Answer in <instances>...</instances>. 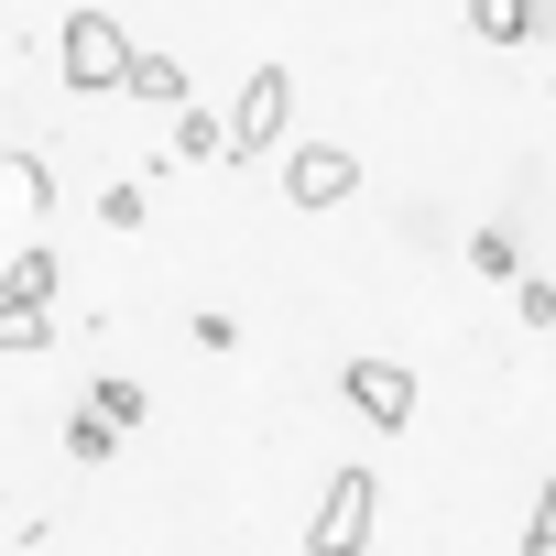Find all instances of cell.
<instances>
[{
  "label": "cell",
  "mask_w": 556,
  "mask_h": 556,
  "mask_svg": "<svg viewBox=\"0 0 556 556\" xmlns=\"http://www.w3.org/2000/svg\"><path fill=\"white\" fill-rule=\"evenodd\" d=\"M55 273H66L55 240H23L12 262H0V295H12V306H55Z\"/></svg>",
  "instance_id": "52a82bcc"
},
{
  "label": "cell",
  "mask_w": 556,
  "mask_h": 556,
  "mask_svg": "<svg viewBox=\"0 0 556 556\" xmlns=\"http://www.w3.org/2000/svg\"><path fill=\"white\" fill-rule=\"evenodd\" d=\"M339 393H350V415H361V426H382V437H393V426H415V371H404V361H382V350H361V361L339 371Z\"/></svg>",
  "instance_id": "277c9868"
},
{
  "label": "cell",
  "mask_w": 556,
  "mask_h": 556,
  "mask_svg": "<svg viewBox=\"0 0 556 556\" xmlns=\"http://www.w3.org/2000/svg\"><path fill=\"white\" fill-rule=\"evenodd\" d=\"M131 99H153V110H186V66L175 55H153V45H131V77H121Z\"/></svg>",
  "instance_id": "9c48e42d"
},
{
  "label": "cell",
  "mask_w": 556,
  "mask_h": 556,
  "mask_svg": "<svg viewBox=\"0 0 556 556\" xmlns=\"http://www.w3.org/2000/svg\"><path fill=\"white\" fill-rule=\"evenodd\" d=\"M55 77H66V99H110L131 77V34L110 12H66L55 23Z\"/></svg>",
  "instance_id": "6da1fadb"
},
{
  "label": "cell",
  "mask_w": 556,
  "mask_h": 556,
  "mask_svg": "<svg viewBox=\"0 0 556 556\" xmlns=\"http://www.w3.org/2000/svg\"><path fill=\"white\" fill-rule=\"evenodd\" d=\"M469 262L491 273V285H523V240L513 229H469Z\"/></svg>",
  "instance_id": "5bb4252c"
},
{
  "label": "cell",
  "mask_w": 556,
  "mask_h": 556,
  "mask_svg": "<svg viewBox=\"0 0 556 556\" xmlns=\"http://www.w3.org/2000/svg\"><path fill=\"white\" fill-rule=\"evenodd\" d=\"M45 207H55V164L23 153V142H0V240H23Z\"/></svg>",
  "instance_id": "8992f818"
},
{
  "label": "cell",
  "mask_w": 556,
  "mask_h": 556,
  "mask_svg": "<svg viewBox=\"0 0 556 556\" xmlns=\"http://www.w3.org/2000/svg\"><path fill=\"white\" fill-rule=\"evenodd\" d=\"M534 23H545V0H469L480 45H534Z\"/></svg>",
  "instance_id": "ba28073f"
},
{
  "label": "cell",
  "mask_w": 556,
  "mask_h": 556,
  "mask_svg": "<svg viewBox=\"0 0 556 556\" xmlns=\"http://www.w3.org/2000/svg\"><path fill=\"white\" fill-rule=\"evenodd\" d=\"M513 317H523V328H556V285H545V273H523V285H513Z\"/></svg>",
  "instance_id": "2e32d148"
},
{
  "label": "cell",
  "mask_w": 556,
  "mask_h": 556,
  "mask_svg": "<svg viewBox=\"0 0 556 556\" xmlns=\"http://www.w3.org/2000/svg\"><path fill=\"white\" fill-rule=\"evenodd\" d=\"M285 121H295V77H285V66H251V77H240V110H229V164L273 153Z\"/></svg>",
  "instance_id": "3957f363"
},
{
  "label": "cell",
  "mask_w": 556,
  "mask_h": 556,
  "mask_svg": "<svg viewBox=\"0 0 556 556\" xmlns=\"http://www.w3.org/2000/svg\"><path fill=\"white\" fill-rule=\"evenodd\" d=\"M175 153H186V164H218V153H229V121L186 99V110H175Z\"/></svg>",
  "instance_id": "30bf717a"
},
{
  "label": "cell",
  "mask_w": 556,
  "mask_h": 556,
  "mask_svg": "<svg viewBox=\"0 0 556 556\" xmlns=\"http://www.w3.org/2000/svg\"><path fill=\"white\" fill-rule=\"evenodd\" d=\"M45 339H55V306H12V295H0V361H23Z\"/></svg>",
  "instance_id": "8fae6325"
},
{
  "label": "cell",
  "mask_w": 556,
  "mask_h": 556,
  "mask_svg": "<svg viewBox=\"0 0 556 556\" xmlns=\"http://www.w3.org/2000/svg\"><path fill=\"white\" fill-rule=\"evenodd\" d=\"M371 523H382V480L371 469H328V491L306 513V556H361Z\"/></svg>",
  "instance_id": "7a4b0ae2"
},
{
  "label": "cell",
  "mask_w": 556,
  "mask_h": 556,
  "mask_svg": "<svg viewBox=\"0 0 556 556\" xmlns=\"http://www.w3.org/2000/svg\"><path fill=\"white\" fill-rule=\"evenodd\" d=\"M523 556H556V469H545V491H534V513H523Z\"/></svg>",
  "instance_id": "9a60e30c"
},
{
  "label": "cell",
  "mask_w": 556,
  "mask_h": 556,
  "mask_svg": "<svg viewBox=\"0 0 556 556\" xmlns=\"http://www.w3.org/2000/svg\"><path fill=\"white\" fill-rule=\"evenodd\" d=\"M99 218H110V229H142V218H153V197H142V186H131V175H121V186H110V197H99Z\"/></svg>",
  "instance_id": "e0dca14e"
},
{
  "label": "cell",
  "mask_w": 556,
  "mask_h": 556,
  "mask_svg": "<svg viewBox=\"0 0 556 556\" xmlns=\"http://www.w3.org/2000/svg\"><path fill=\"white\" fill-rule=\"evenodd\" d=\"M88 415H110V426H142V415H153V393H142V382H121V371H99V382H88Z\"/></svg>",
  "instance_id": "7c38bea8"
},
{
  "label": "cell",
  "mask_w": 556,
  "mask_h": 556,
  "mask_svg": "<svg viewBox=\"0 0 556 556\" xmlns=\"http://www.w3.org/2000/svg\"><path fill=\"white\" fill-rule=\"evenodd\" d=\"M285 197L295 207H350L361 197V153L350 142H295L285 153Z\"/></svg>",
  "instance_id": "5b68a950"
},
{
  "label": "cell",
  "mask_w": 556,
  "mask_h": 556,
  "mask_svg": "<svg viewBox=\"0 0 556 556\" xmlns=\"http://www.w3.org/2000/svg\"><path fill=\"white\" fill-rule=\"evenodd\" d=\"M66 458H77V469H110V458H121V426H110V415H66Z\"/></svg>",
  "instance_id": "4fadbf2b"
}]
</instances>
